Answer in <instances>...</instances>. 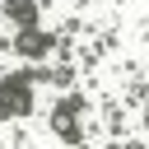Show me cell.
Segmentation results:
<instances>
[{
    "mask_svg": "<svg viewBox=\"0 0 149 149\" xmlns=\"http://www.w3.org/2000/svg\"><path fill=\"white\" fill-rule=\"evenodd\" d=\"M0 112H5V116H19V112H28V93H23L19 84H5V88H0Z\"/></svg>",
    "mask_w": 149,
    "mask_h": 149,
    "instance_id": "6da1fadb",
    "label": "cell"
},
{
    "mask_svg": "<svg viewBox=\"0 0 149 149\" xmlns=\"http://www.w3.org/2000/svg\"><path fill=\"white\" fill-rule=\"evenodd\" d=\"M19 47H23V51H47V37H42L37 28H23V37H19Z\"/></svg>",
    "mask_w": 149,
    "mask_h": 149,
    "instance_id": "7a4b0ae2",
    "label": "cell"
}]
</instances>
